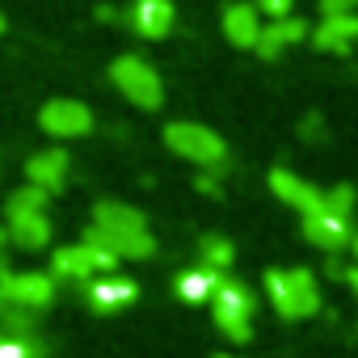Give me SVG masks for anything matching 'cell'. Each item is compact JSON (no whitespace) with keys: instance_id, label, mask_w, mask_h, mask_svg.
<instances>
[{"instance_id":"obj_33","label":"cell","mask_w":358,"mask_h":358,"mask_svg":"<svg viewBox=\"0 0 358 358\" xmlns=\"http://www.w3.org/2000/svg\"><path fill=\"white\" fill-rule=\"evenodd\" d=\"M0 34H5V13H0Z\"/></svg>"},{"instance_id":"obj_7","label":"cell","mask_w":358,"mask_h":358,"mask_svg":"<svg viewBox=\"0 0 358 358\" xmlns=\"http://www.w3.org/2000/svg\"><path fill=\"white\" fill-rule=\"evenodd\" d=\"M270 190H274L278 203H287V207L299 211L303 220L324 211V190L312 186V182H303V177L291 173V169H270Z\"/></svg>"},{"instance_id":"obj_24","label":"cell","mask_w":358,"mask_h":358,"mask_svg":"<svg viewBox=\"0 0 358 358\" xmlns=\"http://www.w3.org/2000/svg\"><path fill=\"white\" fill-rule=\"evenodd\" d=\"M266 295L274 303V312L282 320H291V287H287V270H266Z\"/></svg>"},{"instance_id":"obj_11","label":"cell","mask_w":358,"mask_h":358,"mask_svg":"<svg viewBox=\"0 0 358 358\" xmlns=\"http://www.w3.org/2000/svg\"><path fill=\"white\" fill-rule=\"evenodd\" d=\"M177 22V9L173 0H135L127 9V26L139 34V38H164Z\"/></svg>"},{"instance_id":"obj_2","label":"cell","mask_w":358,"mask_h":358,"mask_svg":"<svg viewBox=\"0 0 358 358\" xmlns=\"http://www.w3.org/2000/svg\"><path fill=\"white\" fill-rule=\"evenodd\" d=\"M164 143H169L173 156H182L190 164H203V169H224L228 164V143L203 122H169Z\"/></svg>"},{"instance_id":"obj_17","label":"cell","mask_w":358,"mask_h":358,"mask_svg":"<svg viewBox=\"0 0 358 358\" xmlns=\"http://www.w3.org/2000/svg\"><path fill=\"white\" fill-rule=\"evenodd\" d=\"M93 228H101V232H143V228H148V220H143V211H135V207H127V203L106 199V203H97V207H93Z\"/></svg>"},{"instance_id":"obj_10","label":"cell","mask_w":358,"mask_h":358,"mask_svg":"<svg viewBox=\"0 0 358 358\" xmlns=\"http://www.w3.org/2000/svg\"><path fill=\"white\" fill-rule=\"evenodd\" d=\"M68 169H72V156L64 148H47V152H34L26 160V177H30V186L47 190V194H59L64 182H68Z\"/></svg>"},{"instance_id":"obj_4","label":"cell","mask_w":358,"mask_h":358,"mask_svg":"<svg viewBox=\"0 0 358 358\" xmlns=\"http://www.w3.org/2000/svg\"><path fill=\"white\" fill-rule=\"evenodd\" d=\"M118 270V257H110L106 249H93V245H64V249H55L51 253V278L55 282H93V278H101V274H114Z\"/></svg>"},{"instance_id":"obj_32","label":"cell","mask_w":358,"mask_h":358,"mask_svg":"<svg viewBox=\"0 0 358 358\" xmlns=\"http://www.w3.org/2000/svg\"><path fill=\"white\" fill-rule=\"evenodd\" d=\"M350 253H354V266H358V232H354V241H350Z\"/></svg>"},{"instance_id":"obj_26","label":"cell","mask_w":358,"mask_h":358,"mask_svg":"<svg viewBox=\"0 0 358 358\" xmlns=\"http://www.w3.org/2000/svg\"><path fill=\"white\" fill-rule=\"evenodd\" d=\"M291 9H295V0H257V13H266L270 22L291 17Z\"/></svg>"},{"instance_id":"obj_19","label":"cell","mask_w":358,"mask_h":358,"mask_svg":"<svg viewBox=\"0 0 358 358\" xmlns=\"http://www.w3.org/2000/svg\"><path fill=\"white\" fill-rule=\"evenodd\" d=\"M220 278H224V274H215V270H207V266H194V270H182V274H177L173 291H177V299H186V303H211Z\"/></svg>"},{"instance_id":"obj_8","label":"cell","mask_w":358,"mask_h":358,"mask_svg":"<svg viewBox=\"0 0 358 358\" xmlns=\"http://www.w3.org/2000/svg\"><path fill=\"white\" fill-rule=\"evenodd\" d=\"M80 299H85L89 312H97V316H114V312H122V308H131V303L139 299V287H135V278L101 274V278H93V282L85 287Z\"/></svg>"},{"instance_id":"obj_3","label":"cell","mask_w":358,"mask_h":358,"mask_svg":"<svg viewBox=\"0 0 358 358\" xmlns=\"http://www.w3.org/2000/svg\"><path fill=\"white\" fill-rule=\"evenodd\" d=\"M110 80H114V89H118L131 106H139V110H160V101H164L160 72H156L148 59H139V55H118V59L110 64Z\"/></svg>"},{"instance_id":"obj_23","label":"cell","mask_w":358,"mask_h":358,"mask_svg":"<svg viewBox=\"0 0 358 358\" xmlns=\"http://www.w3.org/2000/svg\"><path fill=\"white\" fill-rule=\"evenodd\" d=\"M0 358H51L43 337H0Z\"/></svg>"},{"instance_id":"obj_21","label":"cell","mask_w":358,"mask_h":358,"mask_svg":"<svg viewBox=\"0 0 358 358\" xmlns=\"http://www.w3.org/2000/svg\"><path fill=\"white\" fill-rule=\"evenodd\" d=\"M47 203H51V194L26 182L22 190H13V194H9L5 215H9V220H17V215H47Z\"/></svg>"},{"instance_id":"obj_15","label":"cell","mask_w":358,"mask_h":358,"mask_svg":"<svg viewBox=\"0 0 358 358\" xmlns=\"http://www.w3.org/2000/svg\"><path fill=\"white\" fill-rule=\"evenodd\" d=\"M299 38H308V22H299V17L291 13V17H282V22H266L253 51H257L262 59H278L282 47H291V43H299Z\"/></svg>"},{"instance_id":"obj_9","label":"cell","mask_w":358,"mask_h":358,"mask_svg":"<svg viewBox=\"0 0 358 358\" xmlns=\"http://www.w3.org/2000/svg\"><path fill=\"white\" fill-rule=\"evenodd\" d=\"M85 245L93 249H106L110 257L118 262H148L156 253V236L143 228V232H101V228H85Z\"/></svg>"},{"instance_id":"obj_22","label":"cell","mask_w":358,"mask_h":358,"mask_svg":"<svg viewBox=\"0 0 358 358\" xmlns=\"http://www.w3.org/2000/svg\"><path fill=\"white\" fill-rule=\"evenodd\" d=\"M0 337H38V312L26 308H5L0 312Z\"/></svg>"},{"instance_id":"obj_30","label":"cell","mask_w":358,"mask_h":358,"mask_svg":"<svg viewBox=\"0 0 358 358\" xmlns=\"http://www.w3.org/2000/svg\"><path fill=\"white\" fill-rule=\"evenodd\" d=\"M5 245H9V228H0V278L9 274V262H5Z\"/></svg>"},{"instance_id":"obj_13","label":"cell","mask_w":358,"mask_h":358,"mask_svg":"<svg viewBox=\"0 0 358 358\" xmlns=\"http://www.w3.org/2000/svg\"><path fill=\"white\" fill-rule=\"evenodd\" d=\"M287 287H291V320H308L320 312V282L308 266H291Z\"/></svg>"},{"instance_id":"obj_12","label":"cell","mask_w":358,"mask_h":358,"mask_svg":"<svg viewBox=\"0 0 358 358\" xmlns=\"http://www.w3.org/2000/svg\"><path fill=\"white\" fill-rule=\"evenodd\" d=\"M303 236H308V245H316L320 253L337 257L341 249H350L354 228H350V220H337V215L320 211V215H308V220H303Z\"/></svg>"},{"instance_id":"obj_20","label":"cell","mask_w":358,"mask_h":358,"mask_svg":"<svg viewBox=\"0 0 358 358\" xmlns=\"http://www.w3.org/2000/svg\"><path fill=\"white\" fill-rule=\"evenodd\" d=\"M232 262H236V249H232L228 236H203L199 241V266H207L215 274H228Z\"/></svg>"},{"instance_id":"obj_29","label":"cell","mask_w":358,"mask_h":358,"mask_svg":"<svg viewBox=\"0 0 358 358\" xmlns=\"http://www.w3.org/2000/svg\"><path fill=\"white\" fill-rule=\"evenodd\" d=\"M324 278H341V282H345V270H341V262H337V257H329V262H324Z\"/></svg>"},{"instance_id":"obj_1","label":"cell","mask_w":358,"mask_h":358,"mask_svg":"<svg viewBox=\"0 0 358 358\" xmlns=\"http://www.w3.org/2000/svg\"><path fill=\"white\" fill-rule=\"evenodd\" d=\"M253 312H257L253 291L241 278L224 274L220 287H215V295H211V320H215V329L228 341H249L253 337Z\"/></svg>"},{"instance_id":"obj_25","label":"cell","mask_w":358,"mask_h":358,"mask_svg":"<svg viewBox=\"0 0 358 358\" xmlns=\"http://www.w3.org/2000/svg\"><path fill=\"white\" fill-rule=\"evenodd\" d=\"M354 207H358V194H354V186H333V190H324V211L329 215H337V220H350L354 215Z\"/></svg>"},{"instance_id":"obj_28","label":"cell","mask_w":358,"mask_h":358,"mask_svg":"<svg viewBox=\"0 0 358 358\" xmlns=\"http://www.w3.org/2000/svg\"><path fill=\"white\" fill-rule=\"evenodd\" d=\"M299 135H303V139H312V143H316V139H324V122H320V114H308V118L299 122Z\"/></svg>"},{"instance_id":"obj_34","label":"cell","mask_w":358,"mask_h":358,"mask_svg":"<svg viewBox=\"0 0 358 358\" xmlns=\"http://www.w3.org/2000/svg\"><path fill=\"white\" fill-rule=\"evenodd\" d=\"M215 358H232V354H215Z\"/></svg>"},{"instance_id":"obj_5","label":"cell","mask_w":358,"mask_h":358,"mask_svg":"<svg viewBox=\"0 0 358 358\" xmlns=\"http://www.w3.org/2000/svg\"><path fill=\"white\" fill-rule=\"evenodd\" d=\"M0 291H5V299L13 308H26V312H47L55 303V278L43 274V270H22V274H5L0 278Z\"/></svg>"},{"instance_id":"obj_16","label":"cell","mask_w":358,"mask_h":358,"mask_svg":"<svg viewBox=\"0 0 358 358\" xmlns=\"http://www.w3.org/2000/svg\"><path fill=\"white\" fill-rule=\"evenodd\" d=\"M220 22H224V38L232 47H257L262 26H266V22H257V9L253 5H228Z\"/></svg>"},{"instance_id":"obj_6","label":"cell","mask_w":358,"mask_h":358,"mask_svg":"<svg viewBox=\"0 0 358 358\" xmlns=\"http://www.w3.org/2000/svg\"><path fill=\"white\" fill-rule=\"evenodd\" d=\"M38 127H43L47 135H55V139H80V135H89V131H93V114H89V106H85V101L55 97V101H47V106H43Z\"/></svg>"},{"instance_id":"obj_27","label":"cell","mask_w":358,"mask_h":358,"mask_svg":"<svg viewBox=\"0 0 358 358\" xmlns=\"http://www.w3.org/2000/svg\"><path fill=\"white\" fill-rule=\"evenodd\" d=\"M354 9H358V0H320V13L324 17H345Z\"/></svg>"},{"instance_id":"obj_18","label":"cell","mask_w":358,"mask_h":358,"mask_svg":"<svg viewBox=\"0 0 358 358\" xmlns=\"http://www.w3.org/2000/svg\"><path fill=\"white\" fill-rule=\"evenodd\" d=\"M51 236H55V228H51L47 215H17V220H9V241H13L17 249H26V253L47 249Z\"/></svg>"},{"instance_id":"obj_14","label":"cell","mask_w":358,"mask_h":358,"mask_svg":"<svg viewBox=\"0 0 358 358\" xmlns=\"http://www.w3.org/2000/svg\"><path fill=\"white\" fill-rule=\"evenodd\" d=\"M312 43L324 51V55H350V47L358 43V17L345 13V17H324L316 30H312Z\"/></svg>"},{"instance_id":"obj_31","label":"cell","mask_w":358,"mask_h":358,"mask_svg":"<svg viewBox=\"0 0 358 358\" xmlns=\"http://www.w3.org/2000/svg\"><path fill=\"white\" fill-rule=\"evenodd\" d=\"M199 190H203V194H220V182H215L211 173H203V177H199Z\"/></svg>"}]
</instances>
